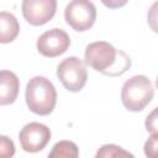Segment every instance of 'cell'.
Here are the masks:
<instances>
[{"mask_svg": "<svg viewBox=\"0 0 158 158\" xmlns=\"http://www.w3.org/2000/svg\"><path fill=\"white\" fill-rule=\"evenodd\" d=\"M51 139V130L40 122H30L25 125L20 133L19 141L21 148L28 153L41 152Z\"/></svg>", "mask_w": 158, "mask_h": 158, "instance_id": "8992f818", "label": "cell"}, {"mask_svg": "<svg viewBox=\"0 0 158 158\" xmlns=\"http://www.w3.org/2000/svg\"><path fill=\"white\" fill-rule=\"evenodd\" d=\"M70 46L68 33L60 28H52L43 32L37 40V51L47 58H54L64 52Z\"/></svg>", "mask_w": 158, "mask_h": 158, "instance_id": "52a82bcc", "label": "cell"}, {"mask_svg": "<svg viewBox=\"0 0 158 158\" xmlns=\"http://www.w3.org/2000/svg\"><path fill=\"white\" fill-rule=\"evenodd\" d=\"M157 110L154 109L146 118V128L147 131H149L151 133H156L157 132Z\"/></svg>", "mask_w": 158, "mask_h": 158, "instance_id": "9a60e30c", "label": "cell"}, {"mask_svg": "<svg viewBox=\"0 0 158 158\" xmlns=\"http://www.w3.org/2000/svg\"><path fill=\"white\" fill-rule=\"evenodd\" d=\"M23 19L32 26L49 22L57 11V0H22Z\"/></svg>", "mask_w": 158, "mask_h": 158, "instance_id": "ba28073f", "label": "cell"}, {"mask_svg": "<svg viewBox=\"0 0 158 158\" xmlns=\"http://www.w3.org/2000/svg\"><path fill=\"white\" fill-rule=\"evenodd\" d=\"M79 156L78 146L72 141L57 142L49 152V158H77Z\"/></svg>", "mask_w": 158, "mask_h": 158, "instance_id": "8fae6325", "label": "cell"}, {"mask_svg": "<svg viewBox=\"0 0 158 158\" xmlns=\"http://www.w3.org/2000/svg\"><path fill=\"white\" fill-rule=\"evenodd\" d=\"M57 77L68 91H80L88 80L85 62L74 56L63 59L57 67Z\"/></svg>", "mask_w": 158, "mask_h": 158, "instance_id": "277c9868", "label": "cell"}, {"mask_svg": "<svg viewBox=\"0 0 158 158\" xmlns=\"http://www.w3.org/2000/svg\"><path fill=\"white\" fill-rule=\"evenodd\" d=\"M20 23L17 19L7 11H0V43H10L19 36Z\"/></svg>", "mask_w": 158, "mask_h": 158, "instance_id": "30bf717a", "label": "cell"}, {"mask_svg": "<svg viewBox=\"0 0 158 158\" xmlns=\"http://www.w3.org/2000/svg\"><path fill=\"white\" fill-rule=\"evenodd\" d=\"M15 154V144L7 136L0 135V158H9Z\"/></svg>", "mask_w": 158, "mask_h": 158, "instance_id": "4fadbf2b", "label": "cell"}, {"mask_svg": "<svg viewBox=\"0 0 158 158\" xmlns=\"http://www.w3.org/2000/svg\"><path fill=\"white\" fill-rule=\"evenodd\" d=\"M25 99L31 112L41 116L49 115L57 102V91L54 85L46 77H33L26 85Z\"/></svg>", "mask_w": 158, "mask_h": 158, "instance_id": "7a4b0ae2", "label": "cell"}, {"mask_svg": "<svg viewBox=\"0 0 158 158\" xmlns=\"http://www.w3.org/2000/svg\"><path fill=\"white\" fill-rule=\"evenodd\" d=\"M99 157H105V158H111V157H133V154L127 152V151H125L120 146L104 144L96 152V158H99Z\"/></svg>", "mask_w": 158, "mask_h": 158, "instance_id": "7c38bea8", "label": "cell"}, {"mask_svg": "<svg viewBox=\"0 0 158 158\" xmlns=\"http://www.w3.org/2000/svg\"><path fill=\"white\" fill-rule=\"evenodd\" d=\"M20 80L14 72L0 70V105H10L15 102L19 95Z\"/></svg>", "mask_w": 158, "mask_h": 158, "instance_id": "9c48e42d", "label": "cell"}, {"mask_svg": "<svg viewBox=\"0 0 158 158\" xmlns=\"http://www.w3.org/2000/svg\"><path fill=\"white\" fill-rule=\"evenodd\" d=\"M157 132L152 133L151 137L146 141L144 143V153L147 157H156V151H157Z\"/></svg>", "mask_w": 158, "mask_h": 158, "instance_id": "5bb4252c", "label": "cell"}, {"mask_svg": "<svg viewBox=\"0 0 158 158\" xmlns=\"http://www.w3.org/2000/svg\"><path fill=\"white\" fill-rule=\"evenodd\" d=\"M154 88L146 75H133L127 79L121 89V101L132 112L142 111L153 99Z\"/></svg>", "mask_w": 158, "mask_h": 158, "instance_id": "3957f363", "label": "cell"}, {"mask_svg": "<svg viewBox=\"0 0 158 158\" xmlns=\"http://www.w3.org/2000/svg\"><path fill=\"white\" fill-rule=\"evenodd\" d=\"M84 59L85 63L96 72L110 77L122 75L131 67L130 57L105 41H98L88 44Z\"/></svg>", "mask_w": 158, "mask_h": 158, "instance_id": "6da1fadb", "label": "cell"}, {"mask_svg": "<svg viewBox=\"0 0 158 158\" xmlns=\"http://www.w3.org/2000/svg\"><path fill=\"white\" fill-rule=\"evenodd\" d=\"M109 9H118L127 4L128 0H100Z\"/></svg>", "mask_w": 158, "mask_h": 158, "instance_id": "2e32d148", "label": "cell"}, {"mask_svg": "<svg viewBox=\"0 0 158 158\" xmlns=\"http://www.w3.org/2000/svg\"><path fill=\"white\" fill-rule=\"evenodd\" d=\"M65 22L75 31L84 32L93 27L96 20V9L90 0H72L64 10Z\"/></svg>", "mask_w": 158, "mask_h": 158, "instance_id": "5b68a950", "label": "cell"}]
</instances>
